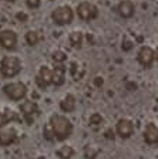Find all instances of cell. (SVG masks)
Listing matches in <instances>:
<instances>
[{"label":"cell","mask_w":158,"mask_h":159,"mask_svg":"<svg viewBox=\"0 0 158 159\" xmlns=\"http://www.w3.org/2000/svg\"><path fill=\"white\" fill-rule=\"evenodd\" d=\"M49 126L51 128L54 139L57 141H64L70 138L73 134V124L69 119V116L63 114H53L49 119Z\"/></svg>","instance_id":"obj_1"},{"label":"cell","mask_w":158,"mask_h":159,"mask_svg":"<svg viewBox=\"0 0 158 159\" xmlns=\"http://www.w3.org/2000/svg\"><path fill=\"white\" fill-rule=\"evenodd\" d=\"M23 64L17 56H4L0 60V74L6 78H13L22 71Z\"/></svg>","instance_id":"obj_2"},{"label":"cell","mask_w":158,"mask_h":159,"mask_svg":"<svg viewBox=\"0 0 158 159\" xmlns=\"http://www.w3.org/2000/svg\"><path fill=\"white\" fill-rule=\"evenodd\" d=\"M3 93L12 101H22L27 95V85L23 81H13V83H7L3 87Z\"/></svg>","instance_id":"obj_3"},{"label":"cell","mask_w":158,"mask_h":159,"mask_svg":"<svg viewBox=\"0 0 158 159\" xmlns=\"http://www.w3.org/2000/svg\"><path fill=\"white\" fill-rule=\"evenodd\" d=\"M74 19V10L67 4H61L57 6L56 9H53L51 11V20L59 26H66L70 24Z\"/></svg>","instance_id":"obj_4"},{"label":"cell","mask_w":158,"mask_h":159,"mask_svg":"<svg viewBox=\"0 0 158 159\" xmlns=\"http://www.w3.org/2000/svg\"><path fill=\"white\" fill-rule=\"evenodd\" d=\"M76 13L84 21H90V20H94L98 16V9L94 3L91 2H81V3L77 4L76 7Z\"/></svg>","instance_id":"obj_5"},{"label":"cell","mask_w":158,"mask_h":159,"mask_svg":"<svg viewBox=\"0 0 158 159\" xmlns=\"http://www.w3.org/2000/svg\"><path fill=\"white\" fill-rule=\"evenodd\" d=\"M137 61L140 63V66H142L144 68H150L152 67L155 61V51L152 47L150 46H142L137 53Z\"/></svg>","instance_id":"obj_6"},{"label":"cell","mask_w":158,"mask_h":159,"mask_svg":"<svg viewBox=\"0 0 158 159\" xmlns=\"http://www.w3.org/2000/svg\"><path fill=\"white\" fill-rule=\"evenodd\" d=\"M17 141V129L13 125H3L0 128V146H9Z\"/></svg>","instance_id":"obj_7"},{"label":"cell","mask_w":158,"mask_h":159,"mask_svg":"<svg viewBox=\"0 0 158 159\" xmlns=\"http://www.w3.org/2000/svg\"><path fill=\"white\" fill-rule=\"evenodd\" d=\"M17 34L13 30L6 29L0 31V47H3L4 50H14L17 46Z\"/></svg>","instance_id":"obj_8"},{"label":"cell","mask_w":158,"mask_h":159,"mask_svg":"<svg viewBox=\"0 0 158 159\" xmlns=\"http://www.w3.org/2000/svg\"><path fill=\"white\" fill-rule=\"evenodd\" d=\"M115 132L118 134L121 138L127 139L134 134V122L128 118H121L115 124Z\"/></svg>","instance_id":"obj_9"},{"label":"cell","mask_w":158,"mask_h":159,"mask_svg":"<svg viewBox=\"0 0 158 159\" xmlns=\"http://www.w3.org/2000/svg\"><path fill=\"white\" fill-rule=\"evenodd\" d=\"M19 109H20V112H22V115H23L29 122H31V119L34 118V115H36L37 111H39V105H37V102H33V101H30V99H24L23 102H20Z\"/></svg>","instance_id":"obj_10"},{"label":"cell","mask_w":158,"mask_h":159,"mask_svg":"<svg viewBox=\"0 0 158 159\" xmlns=\"http://www.w3.org/2000/svg\"><path fill=\"white\" fill-rule=\"evenodd\" d=\"M51 75H53V70L49 66H41L39 70V74L36 77V83L40 88H47V85L51 84Z\"/></svg>","instance_id":"obj_11"},{"label":"cell","mask_w":158,"mask_h":159,"mask_svg":"<svg viewBox=\"0 0 158 159\" xmlns=\"http://www.w3.org/2000/svg\"><path fill=\"white\" fill-rule=\"evenodd\" d=\"M117 13L122 17V19H130L134 16L135 13V4L132 0H121L117 4Z\"/></svg>","instance_id":"obj_12"},{"label":"cell","mask_w":158,"mask_h":159,"mask_svg":"<svg viewBox=\"0 0 158 159\" xmlns=\"http://www.w3.org/2000/svg\"><path fill=\"white\" fill-rule=\"evenodd\" d=\"M144 141L148 145H155L158 142V126L155 122H148L144 128Z\"/></svg>","instance_id":"obj_13"},{"label":"cell","mask_w":158,"mask_h":159,"mask_svg":"<svg viewBox=\"0 0 158 159\" xmlns=\"http://www.w3.org/2000/svg\"><path fill=\"white\" fill-rule=\"evenodd\" d=\"M53 70V75H51V84L60 87L64 84L66 81V68L63 64H56V67Z\"/></svg>","instance_id":"obj_14"},{"label":"cell","mask_w":158,"mask_h":159,"mask_svg":"<svg viewBox=\"0 0 158 159\" xmlns=\"http://www.w3.org/2000/svg\"><path fill=\"white\" fill-rule=\"evenodd\" d=\"M76 97L73 94H67L64 98L60 101V108L63 112H73L76 109Z\"/></svg>","instance_id":"obj_15"},{"label":"cell","mask_w":158,"mask_h":159,"mask_svg":"<svg viewBox=\"0 0 158 159\" xmlns=\"http://www.w3.org/2000/svg\"><path fill=\"white\" fill-rule=\"evenodd\" d=\"M56 155L60 159H71L74 156V148L70 145H63L56 151Z\"/></svg>","instance_id":"obj_16"},{"label":"cell","mask_w":158,"mask_h":159,"mask_svg":"<svg viewBox=\"0 0 158 159\" xmlns=\"http://www.w3.org/2000/svg\"><path fill=\"white\" fill-rule=\"evenodd\" d=\"M83 39H84V34H83L81 31H73L69 36V41L73 47H81Z\"/></svg>","instance_id":"obj_17"},{"label":"cell","mask_w":158,"mask_h":159,"mask_svg":"<svg viewBox=\"0 0 158 159\" xmlns=\"http://www.w3.org/2000/svg\"><path fill=\"white\" fill-rule=\"evenodd\" d=\"M26 41L29 46H37V44L40 43V34L37 33V31H34V30H29L26 33Z\"/></svg>","instance_id":"obj_18"},{"label":"cell","mask_w":158,"mask_h":159,"mask_svg":"<svg viewBox=\"0 0 158 159\" xmlns=\"http://www.w3.org/2000/svg\"><path fill=\"white\" fill-rule=\"evenodd\" d=\"M6 112L7 114H4L2 109H0V128L3 125H6V124H9L12 119H17V115L16 114H12V115H9V112H10V109H6Z\"/></svg>","instance_id":"obj_19"},{"label":"cell","mask_w":158,"mask_h":159,"mask_svg":"<svg viewBox=\"0 0 158 159\" xmlns=\"http://www.w3.org/2000/svg\"><path fill=\"white\" fill-rule=\"evenodd\" d=\"M51 58H53V61H54L56 64H63L64 61H66V53H64V51H61V50L53 51Z\"/></svg>","instance_id":"obj_20"},{"label":"cell","mask_w":158,"mask_h":159,"mask_svg":"<svg viewBox=\"0 0 158 159\" xmlns=\"http://www.w3.org/2000/svg\"><path fill=\"white\" fill-rule=\"evenodd\" d=\"M103 116L100 115L98 112H96V114H91V116H90V119H89V122H90V125L91 126H94V128H97V126H100L103 124Z\"/></svg>","instance_id":"obj_21"},{"label":"cell","mask_w":158,"mask_h":159,"mask_svg":"<svg viewBox=\"0 0 158 159\" xmlns=\"http://www.w3.org/2000/svg\"><path fill=\"white\" fill-rule=\"evenodd\" d=\"M43 135H44V138H46L47 141H54V135H53V131H51V128L49 126V124H47V125H44Z\"/></svg>","instance_id":"obj_22"},{"label":"cell","mask_w":158,"mask_h":159,"mask_svg":"<svg viewBox=\"0 0 158 159\" xmlns=\"http://www.w3.org/2000/svg\"><path fill=\"white\" fill-rule=\"evenodd\" d=\"M40 3H41V0H26V4L30 9H37V7H40Z\"/></svg>","instance_id":"obj_23"},{"label":"cell","mask_w":158,"mask_h":159,"mask_svg":"<svg viewBox=\"0 0 158 159\" xmlns=\"http://www.w3.org/2000/svg\"><path fill=\"white\" fill-rule=\"evenodd\" d=\"M122 48L124 50H131L132 48V43L131 41H128V40H124V41H122Z\"/></svg>","instance_id":"obj_24"},{"label":"cell","mask_w":158,"mask_h":159,"mask_svg":"<svg viewBox=\"0 0 158 159\" xmlns=\"http://www.w3.org/2000/svg\"><path fill=\"white\" fill-rule=\"evenodd\" d=\"M17 17L20 20H27V14H24V13H17Z\"/></svg>","instance_id":"obj_25"},{"label":"cell","mask_w":158,"mask_h":159,"mask_svg":"<svg viewBox=\"0 0 158 159\" xmlns=\"http://www.w3.org/2000/svg\"><path fill=\"white\" fill-rule=\"evenodd\" d=\"M6 2H16V0H6Z\"/></svg>","instance_id":"obj_26"},{"label":"cell","mask_w":158,"mask_h":159,"mask_svg":"<svg viewBox=\"0 0 158 159\" xmlns=\"http://www.w3.org/2000/svg\"><path fill=\"white\" fill-rule=\"evenodd\" d=\"M50 2H53V0H50Z\"/></svg>","instance_id":"obj_27"}]
</instances>
